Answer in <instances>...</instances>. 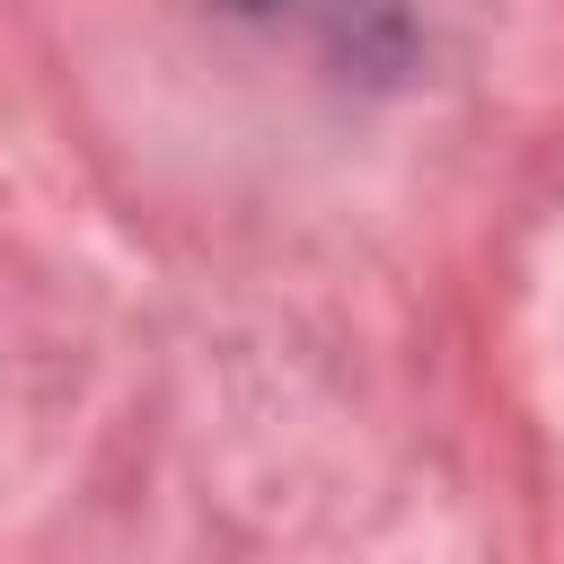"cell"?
Masks as SVG:
<instances>
[{
    "mask_svg": "<svg viewBox=\"0 0 564 564\" xmlns=\"http://www.w3.org/2000/svg\"><path fill=\"white\" fill-rule=\"evenodd\" d=\"M238 9H264V0H238Z\"/></svg>",
    "mask_w": 564,
    "mask_h": 564,
    "instance_id": "cell-1",
    "label": "cell"
}]
</instances>
